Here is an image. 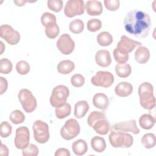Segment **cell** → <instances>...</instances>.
Masks as SVG:
<instances>
[{"label":"cell","instance_id":"obj_1","mask_svg":"<svg viewBox=\"0 0 156 156\" xmlns=\"http://www.w3.org/2000/svg\"><path fill=\"white\" fill-rule=\"evenodd\" d=\"M123 24L127 32L138 38L147 37L151 27L149 15L138 9L129 11L125 16Z\"/></svg>","mask_w":156,"mask_h":156},{"label":"cell","instance_id":"obj_2","mask_svg":"<svg viewBox=\"0 0 156 156\" xmlns=\"http://www.w3.org/2000/svg\"><path fill=\"white\" fill-rule=\"evenodd\" d=\"M87 123L99 135H104L109 132L110 123L102 112H92L87 118Z\"/></svg>","mask_w":156,"mask_h":156},{"label":"cell","instance_id":"obj_3","mask_svg":"<svg viewBox=\"0 0 156 156\" xmlns=\"http://www.w3.org/2000/svg\"><path fill=\"white\" fill-rule=\"evenodd\" d=\"M138 95L140 105L147 110H152L155 106L154 88L149 82H143L138 87Z\"/></svg>","mask_w":156,"mask_h":156},{"label":"cell","instance_id":"obj_4","mask_svg":"<svg viewBox=\"0 0 156 156\" xmlns=\"http://www.w3.org/2000/svg\"><path fill=\"white\" fill-rule=\"evenodd\" d=\"M108 139L110 144L115 148H129L133 143V138L130 134L119 130H112Z\"/></svg>","mask_w":156,"mask_h":156},{"label":"cell","instance_id":"obj_5","mask_svg":"<svg viewBox=\"0 0 156 156\" xmlns=\"http://www.w3.org/2000/svg\"><path fill=\"white\" fill-rule=\"evenodd\" d=\"M69 95V91L67 87L59 85L54 87L50 97V104L54 107H59L63 105Z\"/></svg>","mask_w":156,"mask_h":156},{"label":"cell","instance_id":"obj_6","mask_svg":"<svg viewBox=\"0 0 156 156\" xmlns=\"http://www.w3.org/2000/svg\"><path fill=\"white\" fill-rule=\"evenodd\" d=\"M35 140L41 144L46 143L49 139V131L48 124L41 120L35 121L32 125Z\"/></svg>","mask_w":156,"mask_h":156},{"label":"cell","instance_id":"obj_7","mask_svg":"<svg viewBox=\"0 0 156 156\" xmlns=\"http://www.w3.org/2000/svg\"><path fill=\"white\" fill-rule=\"evenodd\" d=\"M18 99L24 110L27 113H32L37 107V100L32 93L26 88L21 89L18 94Z\"/></svg>","mask_w":156,"mask_h":156},{"label":"cell","instance_id":"obj_8","mask_svg":"<svg viewBox=\"0 0 156 156\" xmlns=\"http://www.w3.org/2000/svg\"><path fill=\"white\" fill-rule=\"evenodd\" d=\"M80 127L79 122L75 119H68L61 128V136L65 140H71L76 138L80 133Z\"/></svg>","mask_w":156,"mask_h":156},{"label":"cell","instance_id":"obj_9","mask_svg":"<svg viewBox=\"0 0 156 156\" xmlns=\"http://www.w3.org/2000/svg\"><path fill=\"white\" fill-rule=\"evenodd\" d=\"M85 11V4L82 0L68 1L64 7V13L69 18L81 15Z\"/></svg>","mask_w":156,"mask_h":156},{"label":"cell","instance_id":"obj_10","mask_svg":"<svg viewBox=\"0 0 156 156\" xmlns=\"http://www.w3.org/2000/svg\"><path fill=\"white\" fill-rule=\"evenodd\" d=\"M113 82L114 76L108 71H98L91 79V82L93 85L104 88H108L110 87L113 84Z\"/></svg>","mask_w":156,"mask_h":156},{"label":"cell","instance_id":"obj_11","mask_svg":"<svg viewBox=\"0 0 156 156\" xmlns=\"http://www.w3.org/2000/svg\"><path fill=\"white\" fill-rule=\"evenodd\" d=\"M0 36L10 45L16 44L20 40L19 32L8 24H2L1 26Z\"/></svg>","mask_w":156,"mask_h":156},{"label":"cell","instance_id":"obj_12","mask_svg":"<svg viewBox=\"0 0 156 156\" xmlns=\"http://www.w3.org/2000/svg\"><path fill=\"white\" fill-rule=\"evenodd\" d=\"M30 133L27 127L21 126L16 129L14 140L15 147L19 149L26 148L29 144Z\"/></svg>","mask_w":156,"mask_h":156},{"label":"cell","instance_id":"obj_13","mask_svg":"<svg viewBox=\"0 0 156 156\" xmlns=\"http://www.w3.org/2000/svg\"><path fill=\"white\" fill-rule=\"evenodd\" d=\"M57 47L62 54L69 55L73 52L75 44L69 35L64 34L58 38L57 41Z\"/></svg>","mask_w":156,"mask_h":156},{"label":"cell","instance_id":"obj_14","mask_svg":"<svg viewBox=\"0 0 156 156\" xmlns=\"http://www.w3.org/2000/svg\"><path fill=\"white\" fill-rule=\"evenodd\" d=\"M141 46L140 42L132 40L126 35H122L121 37L120 41L117 44L116 49L122 54H129L136 46Z\"/></svg>","mask_w":156,"mask_h":156},{"label":"cell","instance_id":"obj_15","mask_svg":"<svg viewBox=\"0 0 156 156\" xmlns=\"http://www.w3.org/2000/svg\"><path fill=\"white\" fill-rule=\"evenodd\" d=\"M112 130L121 132H130L135 135L140 133V130L137 127L135 119L116 123L113 126Z\"/></svg>","mask_w":156,"mask_h":156},{"label":"cell","instance_id":"obj_16","mask_svg":"<svg viewBox=\"0 0 156 156\" xmlns=\"http://www.w3.org/2000/svg\"><path fill=\"white\" fill-rule=\"evenodd\" d=\"M95 60L99 66L104 68L108 66L112 63L110 52L106 49L98 51L95 55Z\"/></svg>","mask_w":156,"mask_h":156},{"label":"cell","instance_id":"obj_17","mask_svg":"<svg viewBox=\"0 0 156 156\" xmlns=\"http://www.w3.org/2000/svg\"><path fill=\"white\" fill-rule=\"evenodd\" d=\"M85 8L87 13L90 16L99 15L103 11V7L101 2L99 1L90 0L87 1Z\"/></svg>","mask_w":156,"mask_h":156},{"label":"cell","instance_id":"obj_18","mask_svg":"<svg viewBox=\"0 0 156 156\" xmlns=\"http://www.w3.org/2000/svg\"><path fill=\"white\" fill-rule=\"evenodd\" d=\"M93 104L95 107L105 110L109 105V99L104 93H98L93 98Z\"/></svg>","mask_w":156,"mask_h":156},{"label":"cell","instance_id":"obj_19","mask_svg":"<svg viewBox=\"0 0 156 156\" xmlns=\"http://www.w3.org/2000/svg\"><path fill=\"white\" fill-rule=\"evenodd\" d=\"M133 86L131 83L127 82L119 83L115 88V94L119 97H126L132 94Z\"/></svg>","mask_w":156,"mask_h":156},{"label":"cell","instance_id":"obj_20","mask_svg":"<svg viewBox=\"0 0 156 156\" xmlns=\"http://www.w3.org/2000/svg\"><path fill=\"white\" fill-rule=\"evenodd\" d=\"M135 60L140 64L146 63L149 59L150 52L149 49L143 46L138 47L135 52Z\"/></svg>","mask_w":156,"mask_h":156},{"label":"cell","instance_id":"obj_21","mask_svg":"<svg viewBox=\"0 0 156 156\" xmlns=\"http://www.w3.org/2000/svg\"><path fill=\"white\" fill-rule=\"evenodd\" d=\"M89 110V104L86 101H79L77 102L74 105V116L80 119L85 116Z\"/></svg>","mask_w":156,"mask_h":156},{"label":"cell","instance_id":"obj_22","mask_svg":"<svg viewBox=\"0 0 156 156\" xmlns=\"http://www.w3.org/2000/svg\"><path fill=\"white\" fill-rule=\"evenodd\" d=\"M72 150L75 155L79 156L83 155L87 152L88 146L84 140L79 139L73 143Z\"/></svg>","mask_w":156,"mask_h":156},{"label":"cell","instance_id":"obj_23","mask_svg":"<svg viewBox=\"0 0 156 156\" xmlns=\"http://www.w3.org/2000/svg\"><path fill=\"white\" fill-rule=\"evenodd\" d=\"M75 68V65L71 60H64L59 62L57 69L59 73L62 74H68L72 72Z\"/></svg>","mask_w":156,"mask_h":156},{"label":"cell","instance_id":"obj_24","mask_svg":"<svg viewBox=\"0 0 156 156\" xmlns=\"http://www.w3.org/2000/svg\"><path fill=\"white\" fill-rule=\"evenodd\" d=\"M91 146L92 149L96 152H102L106 148V143L104 138L94 136L91 140Z\"/></svg>","mask_w":156,"mask_h":156},{"label":"cell","instance_id":"obj_25","mask_svg":"<svg viewBox=\"0 0 156 156\" xmlns=\"http://www.w3.org/2000/svg\"><path fill=\"white\" fill-rule=\"evenodd\" d=\"M155 122V118L150 114H144L140 117L139 124L141 128L145 130L152 129Z\"/></svg>","mask_w":156,"mask_h":156},{"label":"cell","instance_id":"obj_26","mask_svg":"<svg viewBox=\"0 0 156 156\" xmlns=\"http://www.w3.org/2000/svg\"><path fill=\"white\" fill-rule=\"evenodd\" d=\"M115 72L116 74L122 78L129 76L132 72V68L129 64H118L115 66Z\"/></svg>","mask_w":156,"mask_h":156},{"label":"cell","instance_id":"obj_27","mask_svg":"<svg viewBox=\"0 0 156 156\" xmlns=\"http://www.w3.org/2000/svg\"><path fill=\"white\" fill-rule=\"evenodd\" d=\"M98 43L102 46H108L113 42V37L108 32H100L97 36Z\"/></svg>","mask_w":156,"mask_h":156},{"label":"cell","instance_id":"obj_28","mask_svg":"<svg viewBox=\"0 0 156 156\" xmlns=\"http://www.w3.org/2000/svg\"><path fill=\"white\" fill-rule=\"evenodd\" d=\"M55 112L57 118L63 119L70 115L71 112V107L69 104L66 102L63 105L59 107H56Z\"/></svg>","mask_w":156,"mask_h":156},{"label":"cell","instance_id":"obj_29","mask_svg":"<svg viewBox=\"0 0 156 156\" xmlns=\"http://www.w3.org/2000/svg\"><path fill=\"white\" fill-rule=\"evenodd\" d=\"M141 143L145 148L151 149L154 147L156 143L155 136L152 133H147L144 134L141 138Z\"/></svg>","mask_w":156,"mask_h":156},{"label":"cell","instance_id":"obj_30","mask_svg":"<svg viewBox=\"0 0 156 156\" xmlns=\"http://www.w3.org/2000/svg\"><path fill=\"white\" fill-rule=\"evenodd\" d=\"M57 18L55 16L49 12L44 13L41 17V23L45 27H49L54 24H56Z\"/></svg>","mask_w":156,"mask_h":156},{"label":"cell","instance_id":"obj_31","mask_svg":"<svg viewBox=\"0 0 156 156\" xmlns=\"http://www.w3.org/2000/svg\"><path fill=\"white\" fill-rule=\"evenodd\" d=\"M69 29L74 34H80L84 29L83 22L80 19H75L69 23Z\"/></svg>","mask_w":156,"mask_h":156},{"label":"cell","instance_id":"obj_32","mask_svg":"<svg viewBox=\"0 0 156 156\" xmlns=\"http://www.w3.org/2000/svg\"><path fill=\"white\" fill-rule=\"evenodd\" d=\"M9 119L12 123L15 124H19L24 121L25 116L21 111L19 110H15L11 112Z\"/></svg>","mask_w":156,"mask_h":156},{"label":"cell","instance_id":"obj_33","mask_svg":"<svg viewBox=\"0 0 156 156\" xmlns=\"http://www.w3.org/2000/svg\"><path fill=\"white\" fill-rule=\"evenodd\" d=\"M12 63L10 60L3 58L0 60V73L1 74H9L12 70Z\"/></svg>","mask_w":156,"mask_h":156},{"label":"cell","instance_id":"obj_34","mask_svg":"<svg viewBox=\"0 0 156 156\" xmlns=\"http://www.w3.org/2000/svg\"><path fill=\"white\" fill-rule=\"evenodd\" d=\"M16 70L20 74H27L30 71V65L26 61L20 60L16 65Z\"/></svg>","mask_w":156,"mask_h":156},{"label":"cell","instance_id":"obj_35","mask_svg":"<svg viewBox=\"0 0 156 156\" xmlns=\"http://www.w3.org/2000/svg\"><path fill=\"white\" fill-rule=\"evenodd\" d=\"M60 29L58 26L56 24H54L49 27H46L45 29V34L46 35L51 39H54L56 38L59 34Z\"/></svg>","mask_w":156,"mask_h":156},{"label":"cell","instance_id":"obj_36","mask_svg":"<svg viewBox=\"0 0 156 156\" xmlns=\"http://www.w3.org/2000/svg\"><path fill=\"white\" fill-rule=\"evenodd\" d=\"M102 27V23L99 19L93 18L87 22V29L89 31L94 32L99 30Z\"/></svg>","mask_w":156,"mask_h":156},{"label":"cell","instance_id":"obj_37","mask_svg":"<svg viewBox=\"0 0 156 156\" xmlns=\"http://www.w3.org/2000/svg\"><path fill=\"white\" fill-rule=\"evenodd\" d=\"M12 126L7 121H3L0 124V135L2 138H7L11 134Z\"/></svg>","mask_w":156,"mask_h":156},{"label":"cell","instance_id":"obj_38","mask_svg":"<svg viewBox=\"0 0 156 156\" xmlns=\"http://www.w3.org/2000/svg\"><path fill=\"white\" fill-rule=\"evenodd\" d=\"M22 150V154L24 156H37L39 152L37 146L32 143L29 144L26 148Z\"/></svg>","mask_w":156,"mask_h":156},{"label":"cell","instance_id":"obj_39","mask_svg":"<svg viewBox=\"0 0 156 156\" xmlns=\"http://www.w3.org/2000/svg\"><path fill=\"white\" fill-rule=\"evenodd\" d=\"M113 54L115 61L119 64L126 63L129 60V54H122L121 52H119L116 48L114 49Z\"/></svg>","mask_w":156,"mask_h":156},{"label":"cell","instance_id":"obj_40","mask_svg":"<svg viewBox=\"0 0 156 156\" xmlns=\"http://www.w3.org/2000/svg\"><path fill=\"white\" fill-rule=\"evenodd\" d=\"M47 4L48 7L55 12H60L63 7V1L62 0H48Z\"/></svg>","mask_w":156,"mask_h":156},{"label":"cell","instance_id":"obj_41","mask_svg":"<svg viewBox=\"0 0 156 156\" xmlns=\"http://www.w3.org/2000/svg\"><path fill=\"white\" fill-rule=\"evenodd\" d=\"M85 82L84 77L80 74H74L71 78V85L75 87H81Z\"/></svg>","mask_w":156,"mask_h":156},{"label":"cell","instance_id":"obj_42","mask_svg":"<svg viewBox=\"0 0 156 156\" xmlns=\"http://www.w3.org/2000/svg\"><path fill=\"white\" fill-rule=\"evenodd\" d=\"M105 8L109 11H116L119 7L120 2L118 0H105L104 1Z\"/></svg>","mask_w":156,"mask_h":156},{"label":"cell","instance_id":"obj_43","mask_svg":"<svg viewBox=\"0 0 156 156\" xmlns=\"http://www.w3.org/2000/svg\"><path fill=\"white\" fill-rule=\"evenodd\" d=\"M8 87L7 80L3 77H0V94H2L6 91Z\"/></svg>","mask_w":156,"mask_h":156},{"label":"cell","instance_id":"obj_44","mask_svg":"<svg viewBox=\"0 0 156 156\" xmlns=\"http://www.w3.org/2000/svg\"><path fill=\"white\" fill-rule=\"evenodd\" d=\"M55 156H70L69 151L66 148H58L54 154Z\"/></svg>","mask_w":156,"mask_h":156},{"label":"cell","instance_id":"obj_45","mask_svg":"<svg viewBox=\"0 0 156 156\" xmlns=\"http://www.w3.org/2000/svg\"><path fill=\"white\" fill-rule=\"evenodd\" d=\"M8 155H9V149H8V148L3 143H1V155H2V156H7Z\"/></svg>","mask_w":156,"mask_h":156},{"label":"cell","instance_id":"obj_46","mask_svg":"<svg viewBox=\"0 0 156 156\" xmlns=\"http://www.w3.org/2000/svg\"><path fill=\"white\" fill-rule=\"evenodd\" d=\"M14 2V3L15 4H16V5H17V6H20V7H21V6H23L26 2H29V1H24V0H20V1H13Z\"/></svg>","mask_w":156,"mask_h":156},{"label":"cell","instance_id":"obj_47","mask_svg":"<svg viewBox=\"0 0 156 156\" xmlns=\"http://www.w3.org/2000/svg\"><path fill=\"white\" fill-rule=\"evenodd\" d=\"M1 43V53H0V54H2V52H3V51H4V49H5V48H2V46H3V45H4V44H3V43L2 42V41H1L0 42Z\"/></svg>","mask_w":156,"mask_h":156}]
</instances>
